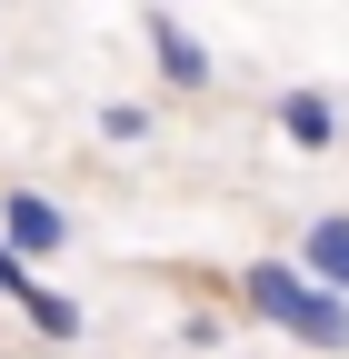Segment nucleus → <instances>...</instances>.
Segmentation results:
<instances>
[{
  "instance_id": "obj_1",
  "label": "nucleus",
  "mask_w": 349,
  "mask_h": 359,
  "mask_svg": "<svg viewBox=\"0 0 349 359\" xmlns=\"http://www.w3.org/2000/svg\"><path fill=\"white\" fill-rule=\"evenodd\" d=\"M230 309H240V320H259V330H280V339H299V349H320V359L349 349V299L320 290L299 259H240Z\"/></svg>"
},
{
  "instance_id": "obj_2",
  "label": "nucleus",
  "mask_w": 349,
  "mask_h": 359,
  "mask_svg": "<svg viewBox=\"0 0 349 359\" xmlns=\"http://www.w3.org/2000/svg\"><path fill=\"white\" fill-rule=\"evenodd\" d=\"M0 240H11V250L40 269V259H60V250H70V210H60L50 190H30V180H11V190H0Z\"/></svg>"
},
{
  "instance_id": "obj_3",
  "label": "nucleus",
  "mask_w": 349,
  "mask_h": 359,
  "mask_svg": "<svg viewBox=\"0 0 349 359\" xmlns=\"http://www.w3.org/2000/svg\"><path fill=\"white\" fill-rule=\"evenodd\" d=\"M140 40H150V60H160V80L180 90V100H200V90L220 80V60L200 50V30H190L180 11H150V20H140Z\"/></svg>"
},
{
  "instance_id": "obj_4",
  "label": "nucleus",
  "mask_w": 349,
  "mask_h": 359,
  "mask_svg": "<svg viewBox=\"0 0 349 359\" xmlns=\"http://www.w3.org/2000/svg\"><path fill=\"white\" fill-rule=\"evenodd\" d=\"M270 120H280V140H289V150H310V160H320V150H339V130H349V120H339V100H329V90H310V80L280 90Z\"/></svg>"
},
{
  "instance_id": "obj_5",
  "label": "nucleus",
  "mask_w": 349,
  "mask_h": 359,
  "mask_svg": "<svg viewBox=\"0 0 349 359\" xmlns=\"http://www.w3.org/2000/svg\"><path fill=\"white\" fill-rule=\"evenodd\" d=\"M289 259L310 269L320 290H339V299H349V210H320L310 230H299V250H289Z\"/></svg>"
},
{
  "instance_id": "obj_6",
  "label": "nucleus",
  "mask_w": 349,
  "mask_h": 359,
  "mask_svg": "<svg viewBox=\"0 0 349 359\" xmlns=\"http://www.w3.org/2000/svg\"><path fill=\"white\" fill-rule=\"evenodd\" d=\"M11 309L30 320V339H50V349H70V339H80V299H70V290H50V280H30Z\"/></svg>"
},
{
  "instance_id": "obj_7",
  "label": "nucleus",
  "mask_w": 349,
  "mask_h": 359,
  "mask_svg": "<svg viewBox=\"0 0 349 359\" xmlns=\"http://www.w3.org/2000/svg\"><path fill=\"white\" fill-rule=\"evenodd\" d=\"M150 130H160V120H150V100H110V110H100V140H110V150H140Z\"/></svg>"
},
{
  "instance_id": "obj_8",
  "label": "nucleus",
  "mask_w": 349,
  "mask_h": 359,
  "mask_svg": "<svg viewBox=\"0 0 349 359\" xmlns=\"http://www.w3.org/2000/svg\"><path fill=\"white\" fill-rule=\"evenodd\" d=\"M30 280H40V269H30V259H20V250H11V240H0V299H20V290H30Z\"/></svg>"
}]
</instances>
